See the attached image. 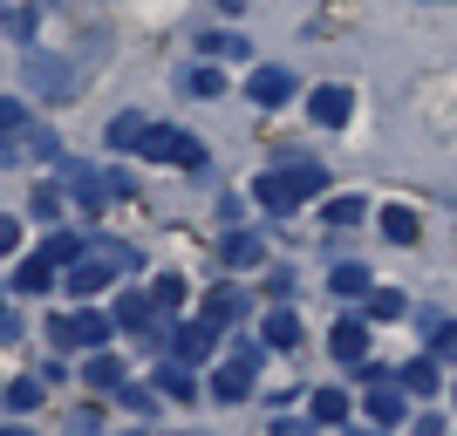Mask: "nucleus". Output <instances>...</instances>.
<instances>
[{
	"label": "nucleus",
	"instance_id": "obj_26",
	"mask_svg": "<svg viewBox=\"0 0 457 436\" xmlns=\"http://www.w3.org/2000/svg\"><path fill=\"white\" fill-rule=\"evenodd\" d=\"M28 82H35V89H69V69H55V62H28Z\"/></svg>",
	"mask_w": 457,
	"mask_h": 436
},
{
	"label": "nucleus",
	"instance_id": "obj_30",
	"mask_svg": "<svg viewBox=\"0 0 457 436\" xmlns=\"http://www.w3.org/2000/svg\"><path fill=\"white\" fill-rule=\"evenodd\" d=\"M21 123H28V110H21L14 95H0V136H14V130H21Z\"/></svg>",
	"mask_w": 457,
	"mask_h": 436
},
{
	"label": "nucleus",
	"instance_id": "obj_12",
	"mask_svg": "<svg viewBox=\"0 0 457 436\" xmlns=\"http://www.w3.org/2000/svg\"><path fill=\"white\" fill-rule=\"evenodd\" d=\"M239 314H246V293H239V286H219V293H212V300H205V321H212V327L239 321Z\"/></svg>",
	"mask_w": 457,
	"mask_h": 436
},
{
	"label": "nucleus",
	"instance_id": "obj_35",
	"mask_svg": "<svg viewBox=\"0 0 457 436\" xmlns=\"http://www.w3.org/2000/svg\"><path fill=\"white\" fill-rule=\"evenodd\" d=\"M191 89H198V95H219L226 82H219V69H198V76H191Z\"/></svg>",
	"mask_w": 457,
	"mask_h": 436
},
{
	"label": "nucleus",
	"instance_id": "obj_37",
	"mask_svg": "<svg viewBox=\"0 0 457 436\" xmlns=\"http://www.w3.org/2000/svg\"><path fill=\"white\" fill-rule=\"evenodd\" d=\"M219 7H232V14H239V7H246V0H219Z\"/></svg>",
	"mask_w": 457,
	"mask_h": 436
},
{
	"label": "nucleus",
	"instance_id": "obj_21",
	"mask_svg": "<svg viewBox=\"0 0 457 436\" xmlns=\"http://www.w3.org/2000/svg\"><path fill=\"white\" fill-rule=\"evenodd\" d=\"M69 185H76V198H82V205H103V191H116V185H103L96 171H82V164H69Z\"/></svg>",
	"mask_w": 457,
	"mask_h": 436
},
{
	"label": "nucleus",
	"instance_id": "obj_24",
	"mask_svg": "<svg viewBox=\"0 0 457 436\" xmlns=\"http://www.w3.org/2000/svg\"><path fill=\"white\" fill-rule=\"evenodd\" d=\"M151 300H157V314H178V307H185V280H178V273H164V280L151 286Z\"/></svg>",
	"mask_w": 457,
	"mask_h": 436
},
{
	"label": "nucleus",
	"instance_id": "obj_18",
	"mask_svg": "<svg viewBox=\"0 0 457 436\" xmlns=\"http://www.w3.org/2000/svg\"><path fill=\"white\" fill-rule=\"evenodd\" d=\"M267 341L273 348H294V341H301V321H294L287 307H273V314H267Z\"/></svg>",
	"mask_w": 457,
	"mask_h": 436
},
{
	"label": "nucleus",
	"instance_id": "obj_29",
	"mask_svg": "<svg viewBox=\"0 0 457 436\" xmlns=\"http://www.w3.org/2000/svg\"><path fill=\"white\" fill-rule=\"evenodd\" d=\"M116 396H123V409H137V416H151V389H137V382H116Z\"/></svg>",
	"mask_w": 457,
	"mask_h": 436
},
{
	"label": "nucleus",
	"instance_id": "obj_38",
	"mask_svg": "<svg viewBox=\"0 0 457 436\" xmlns=\"http://www.w3.org/2000/svg\"><path fill=\"white\" fill-rule=\"evenodd\" d=\"M0 321H7V307H0Z\"/></svg>",
	"mask_w": 457,
	"mask_h": 436
},
{
	"label": "nucleus",
	"instance_id": "obj_11",
	"mask_svg": "<svg viewBox=\"0 0 457 436\" xmlns=\"http://www.w3.org/2000/svg\"><path fill=\"white\" fill-rule=\"evenodd\" d=\"M103 286H110L103 259H89V252H82V259H69V293H82V300H89V293H103Z\"/></svg>",
	"mask_w": 457,
	"mask_h": 436
},
{
	"label": "nucleus",
	"instance_id": "obj_8",
	"mask_svg": "<svg viewBox=\"0 0 457 436\" xmlns=\"http://www.w3.org/2000/svg\"><path fill=\"white\" fill-rule=\"evenodd\" d=\"M369 423H403V382H369Z\"/></svg>",
	"mask_w": 457,
	"mask_h": 436
},
{
	"label": "nucleus",
	"instance_id": "obj_2",
	"mask_svg": "<svg viewBox=\"0 0 457 436\" xmlns=\"http://www.w3.org/2000/svg\"><path fill=\"white\" fill-rule=\"evenodd\" d=\"M137 151L151 157V164H185V171H198V164H205V144H198V136H185V130H171V123H144Z\"/></svg>",
	"mask_w": 457,
	"mask_h": 436
},
{
	"label": "nucleus",
	"instance_id": "obj_25",
	"mask_svg": "<svg viewBox=\"0 0 457 436\" xmlns=\"http://www.w3.org/2000/svg\"><path fill=\"white\" fill-rule=\"evenodd\" d=\"M137 136H144V116H130V110H123V116L110 123V144H116V151H137Z\"/></svg>",
	"mask_w": 457,
	"mask_h": 436
},
{
	"label": "nucleus",
	"instance_id": "obj_4",
	"mask_svg": "<svg viewBox=\"0 0 457 436\" xmlns=\"http://www.w3.org/2000/svg\"><path fill=\"white\" fill-rule=\"evenodd\" d=\"M348 110H355V95H348L342 82H328V89H314V95H307V116H314L321 130H342V123H348Z\"/></svg>",
	"mask_w": 457,
	"mask_h": 436
},
{
	"label": "nucleus",
	"instance_id": "obj_22",
	"mask_svg": "<svg viewBox=\"0 0 457 436\" xmlns=\"http://www.w3.org/2000/svg\"><path fill=\"white\" fill-rule=\"evenodd\" d=\"M321 218H328V226H362V218H369V205H362V198H328V211H321Z\"/></svg>",
	"mask_w": 457,
	"mask_h": 436
},
{
	"label": "nucleus",
	"instance_id": "obj_36",
	"mask_svg": "<svg viewBox=\"0 0 457 436\" xmlns=\"http://www.w3.org/2000/svg\"><path fill=\"white\" fill-rule=\"evenodd\" d=\"M0 252H21V226L14 218H0Z\"/></svg>",
	"mask_w": 457,
	"mask_h": 436
},
{
	"label": "nucleus",
	"instance_id": "obj_1",
	"mask_svg": "<svg viewBox=\"0 0 457 436\" xmlns=\"http://www.w3.org/2000/svg\"><path fill=\"white\" fill-rule=\"evenodd\" d=\"M321 164H280V171H260V185H253V198L273 211V218H287V211L301 205V198H314L321 191Z\"/></svg>",
	"mask_w": 457,
	"mask_h": 436
},
{
	"label": "nucleus",
	"instance_id": "obj_34",
	"mask_svg": "<svg viewBox=\"0 0 457 436\" xmlns=\"http://www.w3.org/2000/svg\"><path fill=\"white\" fill-rule=\"evenodd\" d=\"M205 55H246V41H239V35H219V41H205Z\"/></svg>",
	"mask_w": 457,
	"mask_h": 436
},
{
	"label": "nucleus",
	"instance_id": "obj_19",
	"mask_svg": "<svg viewBox=\"0 0 457 436\" xmlns=\"http://www.w3.org/2000/svg\"><path fill=\"white\" fill-rule=\"evenodd\" d=\"M314 423H328V430L348 423V396H342V389H321V396H314Z\"/></svg>",
	"mask_w": 457,
	"mask_h": 436
},
{
	"label": "nucleus",
	"instance_id": "obj_14",
	"mask_svg": "<svg viewBox=\"0 0 457 436\" xmlns=\"http://www.w3.org/2000/svg\"><path fill=\"white\" fill-rule=\"evenodd\" d=\"M157 382H164V396H171V402H191V396H198V382H191L185 361H164V368H157Z\"/></svg>",
	"mask_w": 457,
	"mask_h": 436
},
{
	"label": "nucleus",
	"instance_id": "obj_33",
	"mask_svg": "<svg viewBox=\"0 0 457 436\" xmlns=\"http://www.w3.org/2000/svg\"><path fill=\"white\" fill-rule=\"evenodd\" d=\"M430 355H457V321H437V341H430Z\"/></svg>",
	"mask_w": 457,
	"mask_h": 436
},
{
	"label": "nucleus",
	"instance_id": "obj_5",
	"mask_svg": "<svg viewBox=\"0 0 457 436\" xmlns=\"http://www.w3.org/2000/svg\"><path fill=\"white\" fill-rule=\"evenodd\" d=\"M219 334H226V327H212V321H198V327L178 321V327H171V355H178V361H205Z\"/></svg>",
	"mask_w": 457,
	"mask_h": 436
},
{
	"label": "nucleus",
	"instance_id": "obj_28",
	"mask_svg": "<svg viewBox=\"0 0 457 436\" xmlns=\"http://www.w3.org/2000/svg\"><path fill=\"white\" fill-rule=\"evenodd\" d=\"M48 259H55V266L82 259V239H76V232H55V239H48Z\"/></svg>",
	"mask_w": 457,
	"mask_h": 436
},
{
	"label": "nucleus",
	"instance_id": "obj_13",
	"mask_svg": "<svg viewBox=\"0 0 457 436\" xmlns=\"http://www.w3.org/2000/svg\"><path fill=\"white\" fill-rule=\"evenodd\" d=\"M82 382H89V389H116V382H123V361H116V355H103V348H96V355L82 361Z\"/></svg>",
	"mask_w": 457,
	"mask_h": 436
},
{
	"label": "nucleus",
	"instance_id": "obj_15",
	"mask_svg": "<svg viewBox=\"0 0 457 436\" xmlns=\"http://www.w3.org/2000/svg\"><path fill=\"white\" fill-rule=\"evenodd\" d=\"M403 389H410V396H430V389H437V355H423V361H410V368H403Z\"/></svg>",
	"mask_w": 457,
	"mask_h": 436
},
{
	"label": "nucleus",
	"instance_id": "obj_20",
	"mask_svg": "<svg viewBox=\"0 0 457 436\" xmlns=\"http://www.w3.org/2000/svg\"><path fill=\"white\" fill-rule=\"evenodd\" d=\"M219 252H226V266H260V239H253V232H232Z\"/></svg>",
	"mask_w": 457,
	"mask_h": 436
},
{
	"label": "nucleus",
	"instance_id": "obj_7",
	"mask_svg": "<svg viewBox=\"0 0 457 436\" xmlns=\"http://www.w3.org/2000/svg\"><path fill=\"white\" fill-rule=\"evenodd\" d=\"M328 348H335V361H369V327L362 321H335V334H328Z\"/></svg>",
	"mask_w": 457,
	"mask_h": 436
},
{
	"label": "nucleus",
	"instance_id": "obj_17",
	"mask_svg": "<svg viewBox=\"0 0 457 436\" xmlns=\"http://www.w3.org/2000/svg\"><path fill=\"white\" fill-rule=\"evenodd\" d=\"M151 314H157L151 293H123V300H116V327H144Z\"/></svg>",
	"mask_w": 457,
	"mask_h": 436
},
{
	"label": "nucleus",
	"instance_id": "obj_3",
	"mask_svg": "<svg viewBox=\"0 0 457 436\" xmlns=\"http://www.w3.org/2000/svg\"><path fill=\"white\" fill-rule=\"evenodd\" d=\"M110 327L116 321H103V314L82 307V314H69V321H48V334H55L62 348H103V341H110Z\"/></svg>",
	"mask_w": 457,
	"mask_h": 436
},
{
	"label": "nucleus",
	"instance_id": "obj_9",
	"mask_svg": "<svg viewBox=\"0 0 457 436\" xmlns=\"http://www.w3.org/2000/svg\"><path fill=\"white\" fill-rule=\"evenodd\" d=\"M14 286H21V293H48V286H55V259H48V246H41V252H28V259H21Z\"/></svg>",
	"mask_w": 457,
	"mask_h": 436
},
{
	"label": "nucleus",
	"instance_id": "obj_31",
	"mask_svg": "<svg viewBox=\"0 0 457 436\" xmlns=\"http://www.w3.org/2000/svg\"><path fill=\"white\" fill-rule=\"evenodd\" d=\"M369 314H376V321H396V314H403V293H376V300H369Z\"/></svg>",
	"mask_w": 457,
	"mask_h": 436
},
{
	"label": "nucleus",
	"instance_id": "obj_32",
	"mask_svg": "<svg viewBox=\"0 0 457 436\" xmlns=\"http://www.w3.org/2000/svg\"><path fill=\"white\" fill-rule=\"evenodd\" d=\"M35 218H62V198H55V185H41V191H35Z\"/></svg>",
	"mask_w": 457,
	"mask_h": 436
},
{
	"label": "nucleus",
	"instance_id": "obj_6",
	"mask_svg": "<svg viewBox=\"0 0 457 436\" xmlns=\"http://www.w3.org/2000/svg\"><path fill=\"white\" fill-rule=\"evenodd\" d=\"M246 95L260 103V110H273V103H287V95H294V76H287V69H253Z\"/></svg>",
	"mask_w": 457,
	"mask_h": 436
},
{
	"label": "nucleus",
	"instance_id": "obj_27",
	"mask_svg": "<svg viewBox=\"0 0 457 436\" xmlns=\"http://www.w3.org/2000/svg\"><path fill=\"white\" fill-rule=\"evenodd\" d=\"M35 402H41V382H35V375L7 382V409H35Z\"/></svg>",
	"mask_w": 457,
	"mask_h": 436
},
{
	"label": "nucleus",
	"instance_id": "obj_10",
	"mask_svg": "<svg viewBox=\"0 0 457 436\" xmlns=\"http://www.w3.org/2000/svg\"><path fill=\"white\" fill-rule=\"evenodd\" d=\"M212 396H219V402H246V396H253V361L219 368V375H212Z\"/></svg>",
	"mask_w": 457,
	"mask_h": 436
},
{
	"label": "nucleus",
	"instance_id": "obj_23",
	"mask_svg": "<svg viewBox=\"0 0 457 436\" xmlns=\"http://www.w3.org/2000/svg\"><path fill=\"white\" fill-rule=\"evenodd\" d=\"M328 286H335L342 300H355V293H369V273H362V266H335V273H328Z\"/></svg>",
	"mask_w": 457,
	"mask_h": 436
},
{
	"label": "nucleus",
	"instance_id": "obj_16",
	"mask_svg": "<svg viewBox=\"0 0 457 436\" xmlns=\"http://www.w3.org/2000/svg\"><path fill=\"white\" fill-rule=\"evenodd\" d=\"M382 232H389V239H396V246H417V211H403V205H389V211H382Z\"/></svg>",
	"mask_w": 457,
	"mask_h": 436
}]
</instances>
